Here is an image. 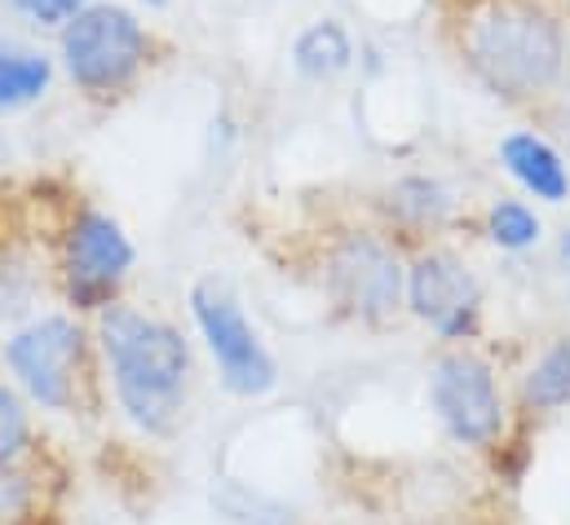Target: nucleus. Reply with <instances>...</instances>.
I'll return each mask as SVG.
<instances>
[{"mask_svg": "<svg viewBox=\"0 0 570 525\" xmlns=\"http://www.w3.org/2000/svg\"><path fill=\"white\" fill-rule=\"evenodd\" d=\"M473 76L504 102H531L562 76V31L531 0H491L464 27Z\"/></svg>", "mask_w": 570, "mask_h": 525, "instance_id": "f257e3e1", "label": "nucleus"}, {"mask_svg": "<svg viewBox=\"0 0 570 525\" xmlns=\"http://www.w3.org/2000/svg\"><path fill=\"white\" fill-rule=\"evenodd\" d=\"M102 349L111 358L116 394L125 402V410L150 433L168 428L181 406L186 372H190L186 340L168 323L111 305L102 314Z\"/></svg>", "mask_w": 570, "mask_h": 525, "instance_id": "f03ea898", "label": "nucleus"}, {"mask_svg": "<svg viewBox=\"0 0 570 525\" xmlns=\"http://www.w3.org/2000/svg\"><path fill=\"white\" fill-rule=\"evenodd\" d=\"M62 62L80 89L116 93L146 62L142 22L120 4H85L62 27Z\"/></svg>", "mask_w": 570, "mask_h": 525, "instance_id": "7ed1b4c3", "label": "nucleus"}, {"mask_svg": "<svg viewBox=\"0 0 570 525\" xmlns=\"http://www.w3.org/2000/svg\"><path fill=\"white\" fill-rule=\"evenodd\" d=\"M190 314L208 340V354L222 367L226 389L239 397H262L279 385V367L266 354V345L257 340V331L248 327L244 309L235 305V296L226 291V283L204 278L190 291Z\"/></svg>", "mask_w": 570, "mask_h": 525, "instance_id": "20e7f679", "label": "nucleus"}, {"mask_svg": "<svg viewBox=\"0 0 570 525\" xmlns=\"http://www.w3.org/2000/svg\"><path fill=\"white\" fill-rule=\"evenodd\" d=\"M80 358H85V336L71 318H40L4 345V363L18 376V385L49 410L71 406Z\"/></svg>", "mask_w": 570, "mask_h": 525, "instance_id": "39448f33", "label": "nucleus"}, {"mask_svg": "<svg viewBox=\"0 0 570 525\" xmlns=\"http://www.w3.org/2000/svg\"><path fill=\"white\" fill-rule=\"evenodd\" d=\"M327 291L332 300L363 323H381L399 309L403 265L372 235H345L327 257Z\"/></svg>", "mask_w": 570, "mask_h": 525, "instance_id": "423d86ee", "label": "nucleus"}, {"mask_svg": "<svg viewBox=\"0 0 570 525\" xmlns=\"http://www.w3.org/2000/svg\"><path fill=\"white\" fill-rule=\"evenodd\" d=\"M429 397H433V410H438V419L446 424V433L455 442L487 446L504 428V402H500V389H495V376L473 354L442 358L433 367Z\"/></svg>", "mask_w": 570, "mask_h": 525, "instance_id": "0eeeda50", "label": "nucleus"}, {"mask_svg": "<svg viewBox=\"0 0 570 525\" xmlns=\"http://www.w3.org/2000/svg\"><path fill=\"white\" fill-rule=\"evenodd\" d=\"M134 265L129 235L107 212H85L67 235V291L76 305L98 309L116 296L120 278Z\"/></svg>", "mask_w": 570, "mask_h": 525, "instance_id": "6e6552de", "label": "nucleus"}, {"mask_svg": "<svg viewBox=\"0 0 570 525\" xmlns=\"http://www.w3.org/2000/svg\"><path fill=\"white\" fill-rule=\"evenodd\" d=\"M407 296H412V309L446 340H460V336H469L478 327L482 287L464 265L455 257H446V252H429V257L412 265Z\"/></svg>", "mask_w": 570, "mask_h": 525, "instance_id": "1a4fd4ad", "label": "nucleus"}, {"mask_svg": "<svg viewBox=\"0 0 570 525\" xmlns=\"http://www.w3.org/2000/svg\"><path fill=\"white\" fill-rule=\"evenodd\" d=\"M500 159H504V168H509L535 199L562 204L570 195L567 164H562V155H558L544 137H535V132H509V137L500 141Z\"/></svg>", "mask_w": 570, "mask_h": 525, "instance_id": "9d476101", "label": "nucleus"}, {"mask_svg": "<svg viewBox=\"0 0 570 525\" xmlns=\"http://www.w3.org/2000/svg\"><path fill=\"white\" fill-rule=\"evenodd\" d=\"M292 62H296V71L309 76V80H332V76H341V71L354 62V44H350V36H345L341 22L323 18V22H314V27H305V31L296 36Z\"/></svg>", "mask_w": 570, "mask_h": 525, "instance_id": "9b49d317", "label": "nucleus"}, {"mask_svg": "<svg viewBox=\"0 0 570 525\" xmlns=\"http://www.w3.org/2000/svg\"><path fill=\"white\" fill-rule=\"evenodd\" d=\"M49 80H53V67L45 53L0 40V111H18L36 102L49 89Z\"/></svg>", "mask_w": 570, "mask_h": 525, "instance_id": "f8f14e48", "label": "nucleus"}, {"mask_svg": "<svg viewBox=\"0 0 570 525\" xmlns=\"http://www.w3.org/2000/svg\"><path fill=\"white\" fill-rule=\"evenodd\" d=\"M522 397H527V406H535V410H558V406H567L570 402V336L558 340V345L531 367V376H527V385H522Z\"/></svg>", "mask_w": 570, "mask_h": 525, "instance_id": "ddd939ff", "label": "nucleus"}, {"mask_svg": "<svg viewBox=\"0 0 570 525\" xmlns=\"http://www.w3.org/2000/svg\"><path fill=\"white\" fill-rule=\"evenodd\" d=\"M390 208L394 217L412 221V226H433L446 217V195L438 181H425V177H412V181H399L390 190Z\"/></svg>", "mask_w": 570, "mask_h": 525, "instance_id": "4468645a", "label": "nucleus"}, {"mask_svg": "<svg viewBox=\"0 0 570 525\" xmlns=\"http://www.w3.org/2000/svg\"><path fill=\"white\" fill-rule=\"evenodd\" d=\"M487 230H491V239H495L500 248L522 252V248H531V244L540 239V217H535L527 204H518V199H500V204L491 208V217H487Z\"/></svg>", "mask_w": 570, "mask_h": 525, "instance_id": "2eb2a0df", "label": "nucleus"}, {"mask_svg": "<svg viewBox=\"0 0 570 525\" xmlns=\"http://www.w3.org/2000/svg\"><path fill=\"white\" fill-rule=\"evenodd\" d=\"M22 446H27V410H22L18 397L0 385V468H4Z\"/></svg>", "mask_w": 570, "mask_h": 525, "instance_id": "dca6fc26", "label": "nucleus"}, {"mask_svg": "<svg viewBox=\"0 0 570 525\" xmlns=\"http://www.w3.org/2000/svg\"><path fill=\"white\" fill-rule=\"evenodd\" d=\"M13 9L40 27H67L85 9V0H13Z\"/></svg>", "mask_w": 570, "mask_h": 525, "instance_id": "f3484780", "label": "nucleus"}, {"mask_svg": "<svg viewBox=\"0 0 570 525\" xmlns=\"http://www.w3.org/2000/svg\"><path fill=\"white\" fill-rule=\"evenodd\" d=\"M562 257H567V261H570V235H567V239H562Z\"/></svg>", "mask_w": 570, "mask_h": 525, "instance_id": "a211bd4d", "label": "nucleus"}, {"mask_svg": "<svg viewBox=\"0 0 570 525\" xmlns=\"http://www.w3.org/2000/svg\"><path fill=\"white\" fill-rule=\"evenodd\" d=\"M146 4H168V0H146Z\"/></svg>", "mask_w": 570, "mask_h": 525, "instance_id": "6ab92c4d", "label": "nucleus"}, {"mask_svg": "<svg viewBox=\"0 0 570 525\" xmlns=\"http://www.w3.org/2000/svg\"><path fill=\"white\" fill-rule=\"evenodd\" d=\"M0 150H4V141H0Z\"/></svg>", "mask_w": 570, "mask_h": 525, "instance_id": "aec40b11", "label": "nucleus"}]
</instances>
